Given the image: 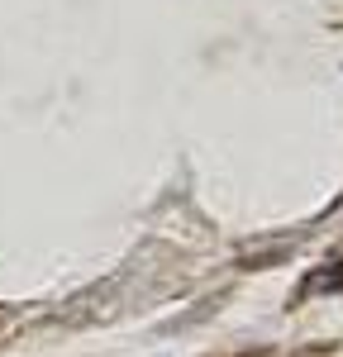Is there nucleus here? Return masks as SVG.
Instances as JSON below:
<instances>
[{
    "mask_svg": "<svg viewBox=\"0 0 343 357\" xmlns=\"http://www.w3.org/2000/svg\"><path fill=\"white\" fill-rule=\"evenodd\" d=\"M343 286V262H334V272H319V276H310L300 291H339Z\"/></svg>",
    "mask_w": 343,
    "mask_h": 357,
    "instance_id": "nucleus-1",
    "label": "nucleus"
}]
</instances>
